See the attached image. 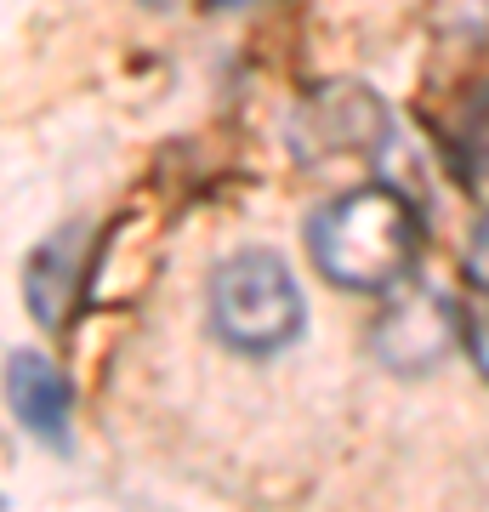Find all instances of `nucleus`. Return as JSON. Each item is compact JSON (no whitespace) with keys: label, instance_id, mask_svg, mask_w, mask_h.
Here are the masks:
<instances>
[{"label":"nucleus","instance_id":"nucleus-1","mask_svg":"<svg viewBox=\"0 0 489 512\" xmlns=\"http://www.w3.org/2000/svg\"><path fill=\"white\" fill-rule=\"evenodd\" d=\"M308 256L342 291H399V285H410L421 256V211L387 183L347 188L313 211Z\"/></svg>","mask_w":489,"mask_h":512},{"label":"nucleus","instance_id":"nucleus-2","mask_svg":"<svg viewBox=\"0 0 489 512\" xmlns=\"http://www.w3.org/2000/svg\"><path fill=\"white\" fill-rule=\"evenodd\" d=\"M211 325L234 353L268 359V353L290 348L308 308H302V285L285 268V256L273 251H239L211 274Z\"/></svg>","mask_w":489,"mask_h":512},{"label":"nucleus","instance_id":"nucleus-3","mask_svg":"<svg viewBox=\"0 0 489 512\" xmlns=\"http://www.w3.org/2000/svg\"><path fill=\"white\" fill-rule=\"evenodd\" d=\"M455 325H461V313H455L450 291H438V285H399L393 302L381 308L376 330H370V342H376L381 365L393 370H427L444 359V348L455 342Z\"/></svg>","mask_w":489,"mask_h":512},{"label":"nucleus","instance_id":"nucleus-4","mask_svg":"<svg viewBox=\"0 0 489 512\" xmlns=\"http://www.w3.org/2000/svg\"><path fill=\"white\" fill-rule=\"evenodd\" d=\"M387 137V109L353 80H330L313 92L296 120H290V148L302 160H336V154H364Z\"/></svg>","mask_w":489,"mask_h":512},{"label":"nucleus","instance_id":"nucleus-5","mask_svg":"<svg viewBox=\"0 0 489 512\" xmlns=\"http://www.w3.org/2000/svg\"><path fill=\"white\" fill-rule=\"evenodd\" d=\"M86 262H91V222H69L46 245H35L29 268H23V296H29V313L46 330H63V319L74 313Z\"/></svg>","mask_w":489,"mask_h":512},{"label":"nucleus","instance_id":"nucleus-6","mask_svg":"<svg viewBox=\"0 0 489 512\" xmlns=\"http://www.w3.org/2000/svg\"><path fill=\"white\" fill-rule=\"evenodd\" d=\"M6 393H12V416L46 444H69V382L52 359L40 353H12L6 365Z\"/></svg>","mask_w":489,"mask_h":512},{"label":"nucleus","instance_id":"nucleus-7","mask_svg":"<svg viewBox=\"0 0 489 512\" xmlns=\"http://www.w3.org/2000/svg\"><path fill=\"white\" fill-rule=\"evenodd\" d=\"M455 148H461L478 171H489V97H478V103L467 109V120H461V131H455Z\"/></svg>","mask_w":489,"mask_h":512},{"label":"nucleus","instance_id":"nucleus-8","mask_svg":"<svg viewBox=\"0 0 489 512\" xmlns=\"http://www.w3.org/2000/svg\"><path fill=\"white\" fill-rule=\"evenodd\" d=\"M467 353H472V365L489 376V296L467 313Z\"/></svg>","mask_w":489,"mask_h":512},{"label":"nucleus","instance_id":"nucleus-9","mask_svg":"<svg viewBox=\"0 0 489 512\" xmlns=\"http://www.w3.org/2000/svg\"><path fill=\"white\" fill-rule=\"evenodd\" d=\"M472 274H484L489 285V222H478V239H472Z\"/></svg>","mask_w":489,"mask_h":512},{"label":"nucleus","instance_id":"nucleus-10","mask_svg":"<svg viewBox=\"0 0 489 512\" xmlns=\"http://www.w3.org/2000/svg\"><path fill=\"white\" fill-rule=\"evenodd\" d=\"M205 6H245V0H205Z\"/></svg>","mask_w":489,"mask_h":512}]
</instances>
